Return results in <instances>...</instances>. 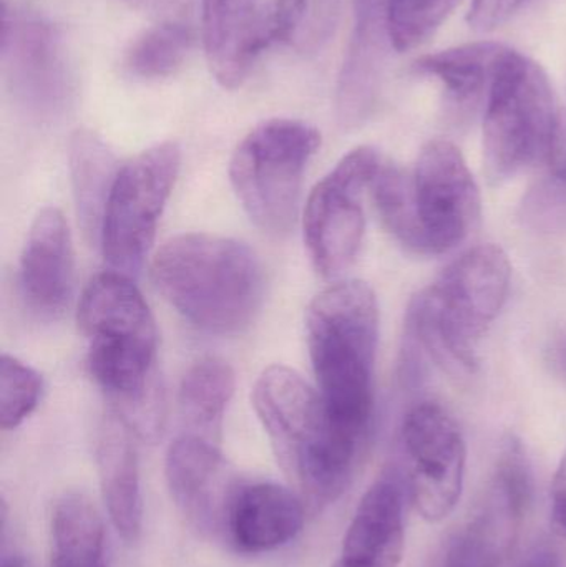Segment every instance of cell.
I'll use <instances>...</instances> for the list:
<instances>
[{
  "instance_id": "26",
  "label": "cell",
  "mask_w": 566,
  "mask_h": 567,
  "mask_svg": "<svg viewBox=\"0 0 566 567\" xmlns=\"http://www.w3.org/2000/svg\"><path fill=\"white\" fill-rule=\"evenodd\" d=\"M192 47L193 33L185 23H158L133 42L126 66L142 79H165L182 69Z\"/></svg>"
},
{
  "instance_id": "32",
  "label": "cell",
  "mask_w": 566,
  "mask_h": 567,
  "mask_svg": "<svg viewBox=\"0 0 566 567\" xmlns=\"http://www.w3.org/2000/svg\"><path fill=\"white\" fill-rule=\"evenodd\" d=\"M548 163H550V175L566 183V105L558 118L557 133H555Z\"/></svg>"
},
{
  "instance_id": "28",
  "label": "cell",
  "mask_w": 566,
  "mask_h": 567,
  "mask_svg": "<svg viewBox=\"0 0 566 567\" xmlns=\"http://www.w3.org/2000/svg\"><path fill=\"white\" fill-rule=\"evenodd\" d=\"M42 379L32 367L3 353L0 360V426L13 430L39 405Z\"/></svg>"
},
{
  "instance_id": "20",
  "label": "cell",
  "mask_w": 566,
  "mask_h": 567,
  "mask_svg": "<svg viewBox=\"0 0 566 567\" xmlns=\"http://www.w3.org/2000/svg\"><path fill=\"white\" fill-rule=\"evenodd\" d=\"M136 436L113 413L100 425L96 466L110 522L122 539L135 543L142 535L143 498Z\"/></svg>"
},
{
  "instance_id": "6",
  "label": "cell",
  "mask_w": 566,
  "mask_h": 567,
  "mask_svg": "<svg viewBox=\"0 0 566 567\" xmlns=\"http://www.w3.org/2000/svg\"><path fill=\"white\" fill-rule=\"evenodd\" d=\"M318 392L336 420L369 435L374 410L378 299L362 281H341L315 297L306 312Z\"/></svg>"
},
{
  "instance_id": "22",
  "label": "cell",
  "mask_w": 566,
  "mask_h": 567,
  "mask_svg": "<svg viewBox=\"0 0 566 567\" xmlns=\"http://www.w3.org/2000/svg\"><path fill=\"white\" fill-rule=\"evenodd\" d=\"M235 392V372L225 360L206 357L189 367L179 385L185 433L218 443L226 409Z\"/></svg>"
},
{
  "instance_id": "30",
  "label": "cell",
  "mask_w": 566,
  "mask_h": 567,
  "mask_svg": "<svg viewBox=\"0 0 566 567\" xmlns=\"http://www.w3.org/2000/svg\"><path fill=\"white\" fill-rule=\"evenodd\" d=\"M532 0H474L469 23L481 32H491L514 19Z\"/></svg>"
},
{
  "instance_id": "35",
  "label": "cell",
  "mask_w": 566,
  "mask_h": 567,
  "mask_svg": "<svg viewBox=\"0 0 566 567\" xmlns=\"http://www.w3.org/2000/svg\"><path fill=\"white\" fill-rule=\"evenodd\" d=\"M0 567H30V565L25 556L20 555V553H9V555H7V553L3 551Z\"/></svg>"
},
{
  "instance_id": "34",
  "label": "cell",
  "mask_w": 566,
  "mask_h": 567,
  "mask_svg": "<svg viewBox=\"0 0 566 567\" xmlns=\"http://www.w3.org/2000/svg\"><path fill=\"white\" fill-rule=\"evenodd\" d=\"M525 567H558V555L550 546H538L528 556Z\"/></svg>"
},
{
  "instance_id": "11",
  "label": "cell",
  "mask_w": 566,
  "mask_h": 567,
  "mask_svg": "<svg viewBox=\"0 0 566 567\" xmlns=\"http://www.w3.org/2000/svg\"><path fill=\"white\" fill-rule=\"evenodd\" d=\"M534 482L517 436L502 443L491 485L471 522L454 536L444 567H498L511 556L532 502Z\"/></svg>"
},
{
  "instance_id": "29",
  "label": "cell",
  "mask_w": 566,
  "mask_h": 567,
  "mask_svg": "<svg viewBox=\"0 0 566 567\" xmlns=\"http://www.w3.org/2000/svg\"><path fill=\"white\" fill-rule=\"evenodd\" d=\"M522 218L538 231L566 229V183L554 175L541 179L525 196Z\"/></svg>"
},
{
  "instance_id": "3",
  "label": "cell",
  "mask_w": 566,
  "mask_h": 567,
  "mask_svg": "<svg viewBox=\"0 0 566 567\" xmlns=\"http://www.w3.org/2000/svg\"><path fill=\"white\" fill-rule=\"evenodd\" d=\"M371 189L385 228L415 255L452 251L481 218V189L461 150L445 140L428 143L412 169L382 163Z\"/></svg>"
},
{
  "instance_id": "13",
  "label": "cell",
  "mask_w": 566,
  "mask_h": 567,
  "mask_svg": "<svg viewBox=\"0 0 566 567\" xmlns=\"http://www.w3.org/2000/svg\"><path fill=\"white\" fill-rule=\"evenodd\" d=\"M165 472L173 502L186 522L203 535L223 538L239 482L226 466L218 443L183 433L169 446Z\"/></svg>"
},
{
  "instance_id": "25",
  "label": "cell",
  "mask_w": 566,
  "mask_h": 567,
  "mask_svg": "<svg viewBox=\"0 0 566 567\" xmlns=\"http://www.w3.org/2000/svg\"><path fill=\"white\" fill-rule=\"evenodd\" d=\"M341 0H276L272 37L295 52L311 55L335 35Z\"/></svg>"
},
{
  "instance_id": "14",
  "label": "cell",
  "mask_w": 566,
  "mask_h": 567,
  "mask_svg": "<svg viewBox=\"0 0 566 567\" xmlns=\"http://www.w3.org/2000/svg\"><path fill=\"white\" fill-rule=\"evenodd\" d=\"M391 0H354V29L336 89V115L346 130L358 128L374 112L389 52L394 49Z\"/></svg>"
},
{
  "instance_id": "12",
  "label": "cell",
  "mask_w": 566,
  "mask_h": 567,
  "mask_svg": "<svg viewBox=\"0 0 566 567\" xmlns=\"http://www.w3.org/2000/svg\"><path fill=\"white\" fill-rule=\"evenodd\" d=\"M401 440L418 512L428 522H442L464 488L467 449L461 429L441 405L424 402L405 415Z\"/></svg>"
},
{
  "instance_id": "8",
  "label": "cell",
  "mask_w": 566,
  "mask_h": 567,
  "mask_svg": "<svg viewBox=\"0 0 566 567\" xmlns=\"http://www.w3.org/2000/svg\"><path fill=\"white\" fill-rule=\"evenodd\" d=\"M321 145V135L298 120L259 123L233 153L229 178L251 221L269 235L295 226L302 178Z\"/></svg>"
},
{
  "instance_id": "19",
  "label": "cell",
  "mask_w": 566,
  "mask_h": 567,
  "mask_svg": "<svg viewBox=\"0 0 566 567\" xmlns=\"http://www.w3.org/2000/svg\"><path fill=\"white\" fill-rule=\"evenodd\" d=\"M404 553V485L395 470L362 496L332 567H398Z\"/></svg>"
},
{
  "instance_id": "4",
  "label": "cell",
  "mask_w": 566,
  "mask_h": 567,
  "mask_svg": "<svg viewBox=\"0 0 566 567\" xmlns=\"http://www.w3.org/2000/svg\"><path fill=\"white\" fill-rule=\"evenodd\" d=\"M511 278V261L501 246L469 249L412 299L404 342L451 375H474L478 343L505 306Z\"/></svg>"
},
{
  "instance_id": "15",
  "label": "cell",
  "mask_w": 566,
  "mask_h": 567,
  "mask_svg": "<svg viewBox=\"0 0 566 567\" xmlns=\"http://www.w3.org/2000/svg\"><path fill=\"white\" fill-rule=\"evenodd\" d=\"M271 40V12L261 0H203L206 62L223 89H239Z\"/></svg>"
},
{
  "instance_id": "2",
  "label": "cell",
  "mask_w": 566,
  "mask_h": 567,
  "mask_svg": "<svg viewBox=\"0 0 566 567\" xmlns=\"http://www.w3.org/2000/svg\"><path fill=\"white\" fill-rule=\"evenodd\" d=\"M253 405L282 470L301 486L312 508L341 498L369 435L338 422L318 389L289 367L263 372Z\"/></svg>"
},
{
  "instance_id": "23",
  "label": "cell",
  "mask_w": 566,
  "mask_h": 567,
  "mask_svg": "<svg viewBox=\"0 0 566 567\" xmlns=\"http://www.w3.org/2000/svg\"><path fill=\"white\" fill-rule=\"evenodd\" d=\"M507 50L508 47L501 43H467L422 56L415 62V70L438 79L449 99L465 105L477 102L484 93L488 95L492 80Z\"/></svg>"
},
{
  "instance_id": "24",
  "label": "cell",
  "mask_w": 566,
  "mask_h": 567,
  "mask_svg": "<svg viewBox=\"0 0 566 567\" xmlns=\"http://www.w3.org/2000/svg\"><path fill=\"white\" fill-rule=\"evenodd\" d=\"M50 567H106L105 528L95 505L80 493H69L52 513Z\"/></svg>"
},
{
  "instance_id": "7",
  "label": "cell",
  "mask_w": 566,
  "mask_h": 567,
  "mask_svg": "<svg viewBox=\"0 0 566 567\" xmlns=\"http://www.w3.org/2000/svg\"><path fill=\"white\" fill-rule=\"evenodd\" d=\"M560 112L541 65L508 49L495 72L484 120V163L492 183L550 158Z\"/></svg>"
},
{
  "instance_id": "10",
  "label": "cell",
  "mask_w": 566,
  "mask_h": 567,
  "mask_svg": "<svg viewBox=\"0 0 566 567\" xmlns=\"http://www.w3.org/2000/svg\"><path fill=\"white\" fill-rule=\"evenodd\" d=\"M382 163L371 146L352 150L309 195L305 239L309 258L322 278H339L354 262L366 229L362 196Z\"/></svg>"
},
{
  "instance_id": "5",
  "label": "cell",
  "mask_w": 566,
  "mask_h": 567,
  "mask_svg": "<svg viewBox=\"0 0 566 567\" xmlns=\"http://www.w3.org/2000/svg\"><path fill=\"white\" fill-rule=\"evenodd\" d=\"M152 279L176 312L219 336L245 330L265 293V275L255 252L236 239L206 233L166 243L153 259Z\"/></svg>"
},
{
  "instance_id": "33",
  "label": "cell",
  "mask_w": 566,
  "mask_h": 567,
  "mask_svg": "<svg viewBox=\"0 0 566 567\" xmlns=\"http://www.w3.org/2000/svg\"><path fill=\"white\" fill-rule=\"evenodd\" d=\"M545 363L555 379L566 383V332H558L545 347Z\"/></svg>"
},
{
  "instance_id": "9",
  "label": "cell",
  "mask_w": 566,
  "mask_h": 567,
  "mask_svg": "<svg viewBox=\"0 0 566 567\" xmlns=\"http://www.w3.org/2000/svg\"><path fill=\"white\" fill-rule=\"evenodd\" d=\"M179 163V146L165 142L120 166L99 239L112 271L132 278L145 265Z\"/></svg>"
},
{
  "instance_id": "1",
  "label": "cell",
  "mask_w": 566,
  "mask_h": 567,
  "mask_svg": "<svg viewBox=\"0 0 566 567\" xmlns=\"http://www.w3.org/2000/svg\"><path fill=\"white\" fill-rule=\"evenodd\" d=\"M80 332L89 342V370L115 406V415L146 442L158 439L165 399L156 377L158 332L132 278L106 271L80 297Z\"/></svg>"
},
{
  "instance_id": "16",
  "label": "cell",
  "mask_w": 566,
  "mask_h": 567,
  "mask_svg": "<svg viewBox=\"0 0 566 567\" xmlns=\"http://www.w3.org/2000/svg\"><path fill=\"white\" fill-rule=\"evenodd\" d=\"M305 518L301 499L285 486L239 482L223 538L241 555H265L289 545L302 532Z\"/></svg>"
},
{
  "instance_id": "17",
  "label": "cell",
  "mask_w": 566,
  "mask_h": 567,
  "mask_svg": "<svg viewBox=\"0 0 566 567\" xmlns=\"http://www.w3.org/2000/svg\"><path fill=\"white\" fill-rule=\"evenodd\" d=\"M2 59L17 92L37 110H52L66 90L65 66L55 30L42 20L2 9Z\"/></svg>"
},
{
  "instance_id": "21",
  "label": "cell",
  "mask_w": 566,
  "mask_h": 567,
  "mask_svg": "<svg viewBox=\"0 0 566 567\" xmlns=\"http://www.w3.org/2000/svg\"><path fill=\"white\" fill-rule=\"evenodd\" d=\"M70 175L80 226L90 241L99 243L103 216L120 166L115 153L90 130H76L69 143Z\"/></svg>"
},
{
  "instance_id": "18",
  "label": "cell",
  "mask_w": 566,
  "mask_h": 567,
  "mask_svg": "<svg viewBox=\"0 0 566 567\" xmlns=\"http://www.w3.org/2000/svg\"><path fill=\"white\" fill-rule=\"evenodd\" d=\"M20 290L40 317L65 309L73 286V251L69 225L56 208H45L30 226L20 258Z\"/></svg>"
},
{
  "instance_id": "31",
  "label": "cell",
  "mask_w": 566,
  "mask_h": 567,
  "mask_svg": "<svg viewBox=\"0 0 566 567\" xmlns=\"http://www.w3.org/2000/svg\"><path fill=\"white\" fill-rule=\"evenodd\" d=\"M552 515L558 532L566 536V452L552 485Z\"/></svg>"
},
{
  "instance_id": "27",
  "label": "cell",
  "mask_w": 566,
  "mask_h": 567,
  "mask_svg": "<svg viewBox=\"0 0 566 567\" xmlns=\"http://www.w3.org/2000/svg\"><path fill=\"white\" fill-rule=\"evenodd\" d=\"M461 0H391L394 49L408 52L431 39Z\"/></svg>"
}]
</instances>
